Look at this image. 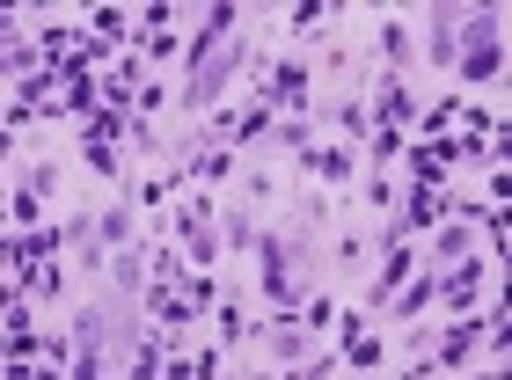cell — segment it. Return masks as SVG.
<instances>
[{"instance_id": "34", "label": "cell", "mask_w": 512, "mask_h": 380, "mask_svg": "<svg viewBox=\"0 0 512 380\" xmlns=\"http://www.w3.org/2000/svg\"><path fill=\"white\" fill-rule=\"evenodd\" d=\"M322 22H330V8H322V0H308V8H293V37H315Z\"/></svg>"}, {"instance_id": "14", "label": "cell", "mask_w": 512, "mask_h": 380, "mask_svg": "<svg viewBox=\"0 0 512 380\" xmlns=\"http://www.w3.org/2000/svg\"><path fill=\"white\" fill-rule=\"evenodd\" d=\"M403 161H410V183L447 190V139H410V147H403Z\"/></svg>"}, {"instance_id": "11", "label": "cell", "mask_w": 512, "mask_h": 380, "mask_svg": "<svg viewBox=\"0 0 512 380\" xmlns=\"http://www.w3.org/2000/svg\"><path fill=\"white\" fill-rule=\"evenodd\" d=\"M337 366H352V373H374L381 366V337L366 329V315H337Z\"/></svg>"}, {"instance_id": "15", "label": "cell", "mask_w": 512, "mask_h": 380, "mask_svg": "<svg viewBox=\"0 0 512 380\" xmlns=\"http://www.w3.org/2000/svg\"><path fill=\"white\" fill-rule=\"evenodd\" d=\"M308 169H315L322 183H330V190H352V176H359V154H352V147H322V139H315Z\"/></svg>"}, {"instance_id": "38", "label": "cell", "mask_w": 512, "mask_h": 380, "mask_svg": "<svg viewBox=\"0 0 512 380\" xmlns=\"http://www.w3.org/2000/svg\"><path fill=\"white\" fill-rule=\"evenodd\" d=\"M352 380H366V373H352Z\"/></svg>"}, {"instance_id": "18", "label": "cell", "mask_w": 512, "mask_h": 380, "mask_svg": "<svg viewBox=\"0 0 512 380\" xmlns=\"http://www.w3.org/2000/svg\"><path fill=\"white\" fill-rule=\"evenodd\" d=\"M220 249L227 256H249L256 249V212L249 205H220Z\"/></svg>"}, {"instance_id": "24", "label": "cell", "mask_w": 512, "mask_h": 380, "mask_svg": "<svg viewBox=\"0 0 512 380\" xmlns=\"http://www.w3.org/2000/svg\"><path fill=\"white\" fill-rule=\"evenodd\" d=\"M176 293L191 300L198 315H213V307H220V278H213V271H183V278H176Z\"/></svg>"}, {"instance_id": "31", "label": "cell", "mask_w": 512, "mask_h": 380, "mask_svg": "<svg viewBox=\"0 0 512 380\" xmlns=\"http://www.w3.org/2000/svg\"><path fill=\"white\" fill-rule=\"evenodd\" d=\"M132 22H139V37L147 30H176V8L169 0H147V8H132Z\"/></svg>"}, {"instance_id": "20", "label": "cell", "mask_w": 512, "mask_h": 380, "mask_svg": "<svg viewBox=\"0 0 512 380\" xmlns=\"http://www.w3.org/2000/svg\"><path fill=\"white\" fill-rule=\"evenodd\" d=\"M410 125H417V139H447V132L461 125V95H439V103H425Z\"/></svg>"}, {"instance_id": "17", "label": "cell", "mask_w": 512, "mask_h": 380, "mask_svg": "<svg viewBox=\"0 0 512 380\" xmlns=\"http://www.w3.org/2000/svg\"><path fill=\"white\" fill-rule=\"evenodd\" d=\"M110 285H118V307H132L139 293H147V256H139V249H118V256H110Z\"/></svg>"}, {"instance_id": "7", "label": "cell", "mask_w": 512, "mask_h": 380, "mask_svg": "<svg viewBox=\"0 0 512 380\" xmlns=\"http://www.w3.org/2000/svg\"><path fill=\"white\" fill-rule=\"evenodd\" d=\"M439 220H447V190H432V183H410L403 198L388 205V227H381V249L395 242H417V234H432Z\"/></svg>"}, {"instance_id": "4", "label": "cell", "mask_w": 512, "mask_h": 380, "mask_svg": "<svg viewBox=\"0 0 512 380\" xmlns=\"http://www.w3.org/2000/svg\"><path fill=\"white\" fill-rule=\"evenodd\" d=\"M213 212L220 205L205 198V190L169 212V234H176V249H183V264H191V271H213L220 264V220H213Z\"/></svg>"}, {"instance_id": "25", "label": "cell", "mask_w": 512, "mask_h": 380, "mask_svg": "<svg viewBox=\"0 0 512 380\" xmlns=\"http://www.w3.org/2000/svg\"><path fill=\"white\" fill-rule=\"evenodd\" d=\"M213 329H220V344H249L256 337V322L242 315V300H220L213 307Z\"/></svg>"}, {"instance_id": "21", "label": "cell", "mask_w": 512, "mask_h": 380, "mask_svg": "<svg viewBox=\"0 0 512 380\" xmlns=\"http://www.w3.org/2000/svg\"><path fill=\"white\" fill-rule=\"evenodd\" d=\"M96 249H103V256L132 249V212H125V205H103V212H96Z\"/></svg>"}, {"instance_id": "28", "label": "cell", "mask_w": 512, "mask_h": 380, "mask_svg": "<svg viewBox=\"0 0 512 380\" xmlns=\"http://www.w3.org/2000/svg\"><path fill=\"white\" fill-rule=\"evenodd\" d=\"M169 103H176V95H169V81H139V95H132V117L147 125V117H154V110H169Z\"/></svg>"}, {"instance_id": "3", "label": "cell", "mask_w": 512, "mask_h": 380, "mask_svg": "<svg viewBox=\"0 0 512 380\" xmlns=\"http://www.w3.org/2000/svg\"><path fill=\"white\" fill-rule=\"evenodd\" d=\"M249 74V37H227L213 59L205 66H191V74H183V88H176V110H191V117H213L220 110V95L235 88Z\"/></svg>"}, {"instance_id": "26", "label": "cell", "mask_w": 512, "mask_h": 380, "mask_svg": "<svg viewBox=\"0 0 512 380\" xmlns=\"http://www.w3.org/2000/svg\"><path fill=\"white\" fill-rule=\"evenodd\" d=\"M381 52H388V74H403V66H410V22L403 15L381 22Z\"/></svg>"}, {"instance_id": "8", "label": "cell", "mask_w": 512, "mask_h": 380, "mask_svg": "<svg viewBox=\"0 0 512 380\" xmlns=\"http://www.w3.org/2000/svg\"><path fill=\"white\" fill-rule=\"evenodd\" d=\"M498 285V271L483 264V256H461V264H447L439 271V300L432 307H447V315H476V300Z\"/></svg>"}, {"instance_id": "19", "label": "cell", "mask_w": 512, "mask_h": 380, "mask_svg": "<svg viewBox=\"0 0 512 380\" xmlns=\"http://www.w3.org/2000/svg\"><path fill=\"white\" fill-rule=\"evenodd\" d=\"M88 37H103V44H118V52H132L139 22H132V8H96V15H88Z\"/></svg>"}, {"instance_id": "16", "label": "cell", "mask_w": 512, "mask_h": 380, "mask_svg": "<svg viewBox=\"0 0 512 380\" xmlns=\"http://www.w3.org/2000/svg\"><path fill=\"white\" fill-rule=\"evenodd\" d=\"M271 147L286 154L293 169H308V154H315V125H308V117H278V125H271Z\"/></svg>"}, {"instance_id": "22", "label": "cell", "mask_w": 512, "mask_h": 380, "mask_svg": "<svg viewBox=\"0 0 512 380\" xmlns=\"http://www.w3.org/2000/svg\"><path fill=\"white\" fill-rule=\"evenodd\" d=\"M15 285H22L30 300H59V293H66V271H59V256H52V264H30V271H15Z\"/></svg>"}, {"instance_id": "9", "label": "cell", "mask_w": 512, "mask_h": 380, "mask_svg": "<svg viewBox=\"0 0 512 380\" xmlns=\"http://www.w3.org/2000/svg\"><path fill=\"white\" fill-rule=\"evenodd\" d=\"M366 117H374V132H410V117H417L410 74H381V88H374V103H366Z\"/></svg>"}, {"instance_id": "6", "label": "cell", "mask_w": 512, "mask_h": 380, "mask_svg": "<svg viewBox=\"0 0 512 380\" xmlns=\"http://www.w3.org/2000/svg\"><path fill=\"white\" fill-rule=\"evenodd\" d=\"M308 88H315L308 59H278V66H256V95H249V103H264L271 117H308Z\"/></svg>"}, {"instance_id": "37", "label": "cell", "mask_w": 512, "mask_h": 380, "mask_svg": "<svg viewBox=\"0 0 512 380\" xmlns=\"http://www.w3.org/2000/svg\"><path fill=\"white\" fill-rule=\"evenodd\" d=\"M15 264H22V242H15V234H0V278H8Z\"/></svg>"}, {"instance_id": "1", "label": "cell", "mask_w": 512, "mask_h": 380, "mask_svg": "<svg viewBox=\"0 0 512 380\" xmlns=\"http://www.w3.org/2000/svg\"><path fill=\"white\" fill-rule=\"evenodd\" d=\"M256 285H264L271 315H300L308 300V242L300 234H256Z\"/></svg>"}, {"instance_id": "30", "label": "cell", "mask_w": 512, "mask_h": 380, "mask_svg": "<svg viewBox=\"0 0 512 380\" xmlns=\"http://www.w3.org/2000/svg\"><path fill=\"white\" fill-rule=\"evenodd\" d=\"M337 322V300L330 293H308V300H300V329H308V337H315V329H330Z\"/></svg>"}, {"instance_id": "36", "label": "cell", "mask_w": 512, "mask_h": 380, "mask_svg": "<svg viewBox=\"0 0 512 380\" xmlns=\"http://www.w3.org/2000/svg\"><path fill=\"white\" fill-rule=\"evenodd\" d=\"M0 380H37V359H0Z\"/></svg>"}, {"instance_id": "35", "label": "cell", "mask_w": 512, "mask_h": 380, "mask_svg": "<svg viewBox=\"0 0 512 380\" xmlns=\"http://www.w3.org/2000/svg\"><path fill=\"white\" fill-rule=\"evenodd\" d=\"M366 205H381V212H388V205H395V183H388V176H374V183H366Z\"/></svg>"}, {"instance_id": "2", "label": "cell", "mask_w": 512, "mask_h": 380, "mask_svg": "<svg viewBox=\"0 0 512 380\" xmlns=\"http://www.w3.org/2000/svg\"><path fill=\"white\" fill-rule=\"evenodd\" d=\"M498 74H505V8H469V30H461V52H454V81L469 95V88H498Z\"/></svg>"}, {"instance_id": "32", "label": "cell", "mask_w": 512, "mask_h": 380, "mask_svg": "<svg viewBox=\"0 0 512 380\" xmlns=\"http://www.w3.org/2000/svg\"><path fill=\"white\" fill-rule=\"evenodd\" d=\"M22 190H37V198L52 205V190H59V161H37V169L22 176Z\"/></svg>"}, {"instance_id": "12", "label": "cell", "mask_w": 512, "mask_h": 380, "mask_svg": "<svg viewBox=\"0 0 512 380\" xmlns=\"http://www.w3.org/2000/svg\"><path fill=\"white\" fill-rule=\"evenodd\" d=\"M410 271H417V242H395V249H381V271H374V293H366V300H374L381 315H388V300L410 285Z\"/></svg>"}, {"instance_id": "5", "label": "cell", "mask_w": 512, "mask_h": 380, "mask_svg": "<svg viewBox=\"0 0 512 380\" xmlns=\"http://www.w3.org/2000/svg\"><path fill=\"white\" fill-rule=\"evenodd\" d=\"M110 307H81L74 329H66V380H110Z\"/></svg>"}, {"instance_id": "33", "label": "cell", "mask_w": 512, "mask_h": 380, "mask_svg": "<svg viewBox=\"0 0 512 380\" xmlns=\"http://www.w3.org/2000/svg\"><path fill=\"white\" fill-rule=\"evenodd\" d=\"M139 59H154V66L176 59V37H169V30H147V37H139Z\"/></svg>"}, {"instance_id": "27", "label": "cell", "mask_w": 512, "mask_h": 380, "mask_svg": "<svg viewBox=\"0 0 512 380\" xmlns=\"http://www.w3.org/2000/svg\"><path fill=\"white\" fill-rule=\"evenodd\" d=\"M30 74H44L37 44H8V52H0V81H30Z\"/></svg>"}, {"instance_id": "23", "label": "cell", "mask_w": 512, "mask_h": 380, "mask_svg": "<svg viewBox=\"0 0 512 380\" xmlns=\"http://www.w3.org/2000/svg\"><path fill=\"white\" fill-rule=\"evenodd\" d=\"M81 161H88V176H103V183L125 176V154L110 147V139H81Z\"/></svg>"}, {"instance_id": "29", "label": "cell", "mask_w": 512, "mask_h": 380, "mask_svg": "<svg viewBox=\"0 0 512 380\" xmlns=\"http://www.w3.org/2000/svg\"><path fill=\"white\" fill-rule=\"evenodd\" d=\"M337 125H344V139H352V147H359V139H374V117H366L359 95H352V103H337Z\"/></svg>"}, {"instance_id": "10", "label": "cell", "mask_w": 512, "mask_h": 380, "mask_svg": "<svg viewBox=\"0 0 512 380\" xmlns=\"http://www.w3.org/2000/svg\"><path fill=\"white\" fill-rule=\"evenodd\" d=\"M417 22H425V59H432V66H454L461 30H469V8H454V0H447V8H425Z\"/></svg>"}, {"instance_id": "13", "label": "cell", "mask_w": 512, "mask_h": 380, "mask_svg": "<svg viewBox=\"0 0 512 380\" xmlns=\"http://www.w3.org/2000/svg\"><path fill=\"white\" fill-rule=\"evenodd\" d=\"M432 300H439V271L425 264V271H417V278L403 285V293H395V300H388V315H395V329H410V322H417V315H425V307H432Z\"/></svg>"}]
</instances>
